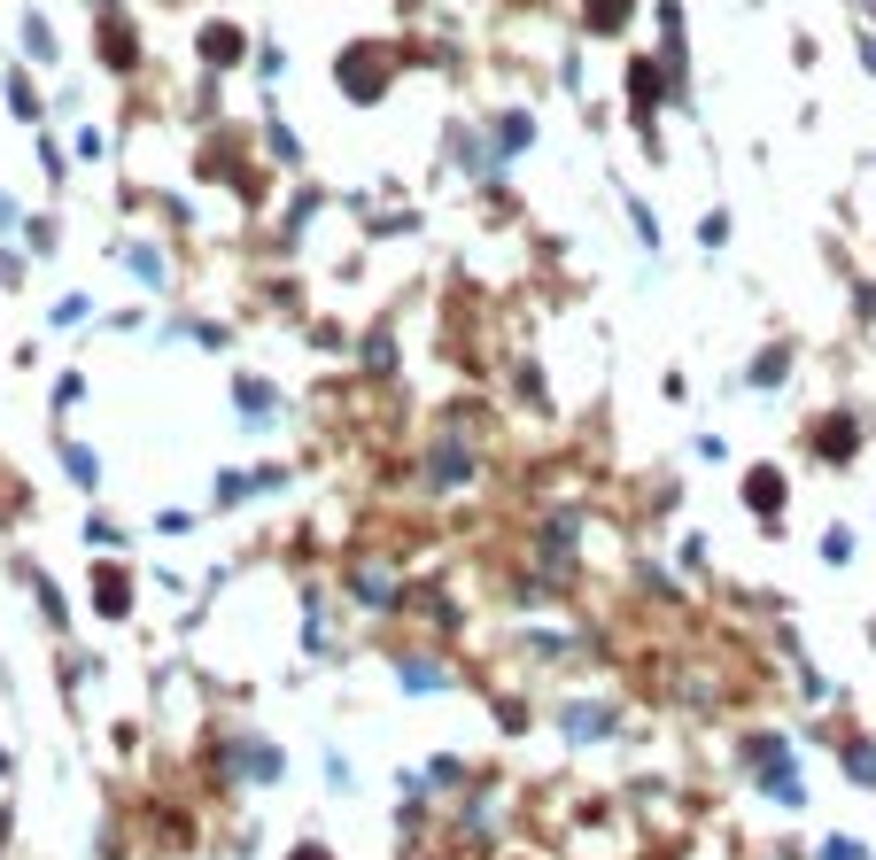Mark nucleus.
<instances>
[{
    "label": "nucleus",
    "mask_w": 876,
    "mask_h": 860,
    "mask_svg": "<svg viewBox=\"0 0 876 860\" xmlns=\"http://www.w3.org/2000/svg\"><path fill=\"white\" fill-rule=\"evenodd\" d=\"M202 55H210V62H233V55H241V31H233V23H210V31H202Z\"/></svg>",
    "instance_id": "obj_2"
},
{
    "label": "nucleus",
    "mask_w": 876,
    "mask_h": 860,
    "mask_svg": "<svg viewBox=\"0 0 876 860\" xmlns=\"http://www.w3.org/2000/svg\"><path fill=\"white\" fill-rule=\"evenodd\" d=\"M582 16H590V31H621L636 16V0H582Z\"/></svg>",
    "instance_id": "obj_1"
}]
</instances>
